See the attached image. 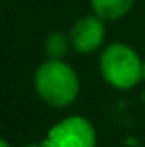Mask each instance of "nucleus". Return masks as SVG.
I'll list each match as a JSON object with an SVG mask.
<instances>
[{
	"label": "nucleus",
	"mask_w": 145,
	"mask_h": 147,
	"mask_svg": "<svg viewBox=\"0 0 145 147\" xmlns=\"http://www.w3.org/2000/svg\"><path fill=\"white\" fill-rule=\"evenodd\" d=\"M34 86L37 95L54 108L71 106L80 93L78 75L63 60L43 61L36 71Z\"/></svg>",
	"instance_id": "nucleus-1"
},
{
	"label": "nucleus",
	"mask_w": 145,
	"mask_h": 147,
	"mask_svg": "<svg viewBox=\"0 0 145 147\" xmlns=\"http://www.w3.org/2000/svg\"><path fill=\"white\" fill-rule=\"evenodd\" d=\"M143 60L130 45L110 43L102 49L99 58V71L108 86L119 91H128L142 82Z\"/></svg>",
	"instance_id": "nucleus-2"
},
{
	"label": "nucleus",
	"mask_w": 145,
	"mask_h": 147,
	"mask_svg": "<svg viewBox=\"0 0 145 147\" xmlns=\"http://www.w3.org/2000/svg\"><path fill=\"white\" fill-rule=\"evenodd\" d=\"M45 147H97V130L84 115H69L52 125Z\"/></svg>",
	"instance_id": "nucleus-3"
},
{
	"label": "nucleus",
	"mask_w": 145,
	"mask_h": 147,
	"mask_svg": "<svg viewBox=\"0 0 145 147\" xmlns=\"http://www.w3.org/2000/svg\"><path fill=\"white\" fill-rule=\"evenodd\" d=\"M101 17L97 15H86L78 19L72 24L69 37H71V47L80 54H93L104 45L106 28Z\"/></svg>",
	"instance_id": "nucleus-4"
},
{
	"label": "nucleus",
	"mask_w": 145,
	"mask_h": 147,
	"mask_svg": "<svg viewBox=\"0 0 145 147\" xmlns=\"http://www.w3.org/2000/svg\"><path fill=\"white\" fill-rule=\"evenodd\" d=\"M136 0H89L91 9L102 21H119L134 7Z\"/></svg>",
	"instance_id": "nucleus-5"
},
{
	"label": "nucleus",
	"mask_w": 145,
	"mask_h": 147,
	"mask_svg": "<svg viewBox=\"0 0 145 147\" xmlns=\"http://www.w3.org/2000/svg\"><path fill=\"white\" fill-rule=\"evenodd\" d=\"M71 49V37L65 36L63 32H52L45 39V52L48 60H63Z\"/></svg>",
	"instance_id": "nucleus-6"
},
{
	"label": "nucleus",
	"mask_w": 145,
	"mask_h": 147,
	"mask_svg": "<svg viewBox=\"0 0 145 147\" xmlns=\"http://www.w3.org/2000/svg\"><path fill=\"white\" fill-rule=\"evenodd\" d=\"M0 147H9V144H7L4 138H0Z\"/></svg>",
	"instance_id": "nucleus-7"
},
{
	"label": "nucleus",
	"mask_w": 145,
	"mask_h": 147,
	"mask_svg": "<svg viewBox=\"0 0 145 147\" xmlns=\"http://www.w3.org/2000/svg\"><path fill=\"white\" fill-rule=\"evenodd\" d=\"M142 78H143V82H145V60H143V67H142Z\"/></svg>",
	"instance_id": "nucleus-8"
},
{
	"label": "nucleus",
	"mask_w": 145,
	"mask_h": 147,
	"mask_svg": "<svg viewBox=\"0 0 145 147\" xmlns=\"http://www.w3.org/2000/svg\"><path fill=\"white\" fill-rule=\"evenodd\" d=\"M26 147H45V144H30V145H26Z\"/></svg>",
	"instance_id": "nucleus-9"
}]
</instances>
